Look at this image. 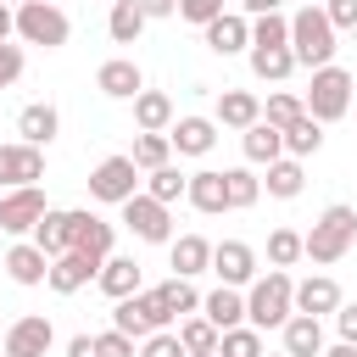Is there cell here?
<instances>
[{"label": "cell", "instance_id": "cell-1", "mask_svg": "<svg viewBox=\"0 0 357 357\" xmlns=\"http://www.w3.org/2000/svg\"><path fill=\"white\" fill-rule=\"evenodd\" d=\"M290 312H296V279H290L284 268L257 273L251 290H245V324H257V329H284Z\"/></svg>", "mask_w": 357, "mask_h": 357}, {"label": "cell", "instance_id": "cell-2", "mask_svg": "<svg viewBox=\"0 0 357 357\" xmlns=\"http://www.w3.org/2000/svg\"><path fill=\"white\" fill-rule=\"evenodd\" d=\"M290 50H296V61L301 67H329L335 61V22H329V11L324 6H301L296 17H290Z\"/></svg>", "mask_w": 357, "mask_h": 357}, {"label": "cell", "instance_id": "cell-3", "mask_svg": "<svg viewBox=\"0 0 357 357\" xmlns=\"http://www.w3.org/2000/svg\"><path fill=\"white\" fill-rule=\"evenodd\" d=\"M351 240H357V212L335 201V206H324L318 223L307 229V257H312L318 268H329V262H340V257L351 251Z\"/></svg>", "mask_w": 357, "mask_h": 357}, {"label": "cell", "instance_id": "cell-4", "mask_svg": "<svg viewBox=\"0 0 357 357\" xmlns=\"http://www.w3.org/2000/svg\"><path fill=\"white\" fill-rule=\"evenodd\" d=\"M67 33H73V22H67V11H61L56 0H28V6H17V39H22V45L61 50Z\"/></svg>", "mask_w": 357, "mask_h": 357}, {"label": "cell", "instance_id": "cell-5", "mask_svg": "<svg viewBox=\"0 0 357 357\" xmlns=\"http://www.w3.org/2000/svg\"><path fill=\"white\" fill-rule=\"evenodd\" d=\"M307 100V112L318 117V123H335V117H346V106H351V73L346 67H312V89L301 95Z\"/></svg>", "mask_w": 357, "mask_h": 357}, {"label": "cell", "instance_id": "cell-6", "mask_svg": "<svg viewBox=\"0 0 357 357\" xmlns=\"http://www.w3.org/2000/svg\"><path fill=\"white\" fill-rule=\"evenodd\" d=\"M112 324H117L123 335H134V340H145V335H156V329H167L173 318H167V307L156 301V290H134V296H123V301H112Z\"/></svg>", "mask_w": 357, "mask_h": 357}, {"label": "cell", "instance_id": "cell-7", "mask_svg": "<svg viewBox=\"0 0 357 357\" xmlns=\"http://www.w3.org/2000/svg\"><path fill=\"white\" fill-rule=\"evenodd\" d=\"M89 195H95V201H112V206H123L128 195H139V167H134V156H106V162H95Z\"/></svg>", "mask_w": 357, "mask_h": 357}, {"label": "cell", "instance_id": "cell-8", "mask_svg": "<svg viewBox=\"0 0 357 357\" xmlns=\"http://www.w3.org/2000/svg\"><path fill=\"white\" fill-rule=\"evenodd\" d=\"M123 223H128L134 240H145V245H167V240H173L167 201H156V195H128V201H123Z\"/></svg>", "mask_w": 357, "mask_h": 357}, {"label": "cell", "instance_id": "cell-9", "mask_svg": "<svg viewBox=\"0 0 357 357\" xmlns=\"http://www.w3.org/2000/svg\"><path fill=\"white\" fill-rule=\"evenodd\" d=\"M45 190L39 184H17V190H0V229L6 234H33V223L45 218Z\"/></svg>", "mask_w": 357, "mask_h": 357}, {"label": "cell", "instance_id": "cell-10", "mask_svg": "<svg viewBox=\"0 0 357 357\" xmlns=\"http://www.w3.org/2000/svg\"><path fill=\"white\" fill-rule=\"evenodd\" d=\"M39 178H45V151H39V145H28V139L0 145V190L39 184Z\"/></svg>", "mask_w": 357, "mask_h": 357}, {"label": "cell", "instance_id": "cell-11", "mask_svg": "<svg viewBox=\"0 0 357 357\" xmlns=\"http://www.w3.org/2000/svg\"><path fill=\"white\" fill-rule=\"evenodd\" d=\"M50 340H56V329H50V318H39V312H22L17 324H6V357H45L50 351Z\"/></svg>", "mask_w": 357, "mask_h": 357}, {"label": "cell", "instance_id": "cell-12", "mask_svg": "<svg viewBox=\"0 0 357 357\" xmlns=\"http://www.w3.org/2000/svg\"><path fill=\"white\" fill-rule=\"evenodd\" d=\"M201 33H206V50H212V56H240V50H251V17H245V11H223V17H212Z\"/></svg>", "mask_w": 357, "mask_h": 357}, {"label": "cell", "instance_id": "cell-13", "mask_svg": "<svg viewBox=\"0 0 357 357\" xmlns=\"http://www.w3.org/2000/svg\"><path fill=\"white\" fill-rule=\"evenodd\" d=\"M95 89H100L106 100H134V95L145 89V73H139V61H128V56H112V61H100V73H95Z\"/></svg>", "mask_w": 357, "mask_h": 357}, {"label": "cell", "instance_id": "cell-14", "mask_svg": "<svg viewBox=\"0 0 357 357\" xmlns=\"http://www.w3.org/2000/svg\"><path fill=\"white\" fill-rule=\"evenodd\" d=\"M112 240H117V229L106 223V218H95V212H73V251H84L89 262H106L112 257Z\"/></svg>", "mask_w": 357, "mask_h": 357}, {"label": "cell", "instance_id": "cell-15", "mask_svg": "<svg viewBox=\"0 0 357 357\" xmlns=\"http://www.w3.org/2000/svg\"><path fill=\"white\" fill-rule=\"evenodd\" d=\"M212 273L240 290V284L257 279V251H251L245 240H223V245H212Z\"/></svg>", "mask_w": 357, "mask_h": 357}, {"label": "cell", "instance_id": "cell-16", "mask_svg": "<svg viewBox=\"0 0 357 357\" xmlns=\"http://www.w3.org/2000/svg\"><path fill=\"white\" fill-rule=\"evenodd\" d=\"M167 139H173L178 156H206L218 145V117H173Z\"/></svg>", "mask_w": 357, "mask_h": 357}, {"label": "cell", "instance_id": "cell-17", "mask_svg": "<svg viewBox=\"0 0 357 357\" xmlns=\"http://www.w3.org/2000/svg\"><path fill=\"white\" fill-rule=\"evenodd\" d=\"M95 273H100V262H89L84 251H61V257H50V279H45V284H50L56 296H73V290H84Z\"/></svg>", "mask_w": 357, "mask_h": 357}, {"label": "cell", "instance_id": "cell-18", "mask_svg": "<svg viewBox=\"0 0 357 357\" xmlns=\"http://www.w3.org/2000/svg\"><path fill=\"white\" fill-rule=\"evenodd\" d=\"M184 201H190L195 212H206V218L229 212V184H223V173H218V167H201V173H190V190H184Z\"/></svg>", "mask_w": 357, "mask_h": 357}, {"label": "cell", "instance_id": "cell-19", "mask_svg": "<svg viewBox=\"0 0 357 357\" xmlns=\"http://www.w3.org/2000/svg\"><path fill=\"white\" fill-rule=\"evenodd\" d=\"M167 262H173L178 279H195V273L212 268V240H201V234H178V240H167Z\"/></svg>", "mask_w": 357, "mask_h": 357}, {"label": "cell", "instance_id": "cell-20", "mask_svg": "<svg viewBox=\"0 0 357 357\" xmlns=\"http://www.w3.org/2000/svg\"><path fill=\"white\" fill-rule=\"evenodd\" d=\"M340 284L329 279V273H312V279H301L296 284V312H312V318H324V312H340Z\"/></svg>", "mask_w": 357, "mask_h": 357}, {"label": "cell", "instance_id": "cell-21", "mask_svg": "<svg viewBox=\"0 0 357 357\" xmlns=\"http://www.w3.org/2000/svg\"><path fill=\"white\" fill-rule=\"evenodd\" d=\"M279 335H284V351L290 357H324V324L312 312H290Z\"/></svg>", "mask_w": 357, "mask_h": 357}, {"label": "cell", "instance_id": "cell-22", "mask_svg": "<svg viewBox=\"0 0 357 357\" xmlns=\"http://www.w3.org/2000/svg\"><path fill=\"white\" fill-rule=\"evenodd\" d=\"M6 273H11L17 284H45V279H50V257H45L33 240H17V245L6 251Z\"/></svg>", "mask_w": 357, "mask_h": 357}, {"label": "cell", "instance_id": "cell-23", "mask_svg": "<svg viewBox=\"0 0 357 357\" xmlns=\"http://www.w3.org/2000/svg\"><path fill=\"white\" fill-rule=\"evenodd\" d=\"M296 67H301V61H296L290 45H251V73H257L262 84H284Z\"/></svg>", "mask_w": 357, "mask_h": 357}, {"label": "cell", "instance_id": "cell-24", "mask_svg": "<svg viewBox=\"0 0 357 357\" xmlns=\"http://www.w3.org/2000/svg\"><path fill=\"white\" fill-rule=\"evenodd\" d=\"M56 128H61V112H56L50 100H33V106H22V112H17V134H22L28 145H50V139H56Z\"/></svg>", "mask_w": 357, "mask_h": 357}, {"label": "cell", "instance_id": "cell-25", "mask_svg": "<svg viewBox=\"0 0 357 357\" xmlns=\"http://www.w3.org/2000/svg\"><path fill=\"white\" fill-rule=\"evenodd\" d=\"M245 162H257V167H268V162H279L284 156V128H273L268 117H257L251 128H245Z\"/></svg>", "mask_w": 357, "mask_h": 357}, {"label": "cell", "instance_id": "cell-26", "mask_svg": "<svg viewBox=\"0 0 357 357\" xmlns=\"http://www.w3.org/2000/svg\"><path fill=\"white\" fill-rule=\"evenodd\" d=\"M257 117H262V100H257L251 89H223V95H218V123H223V128H240V134H245Z\"/></svg>", "mask_w": 357, "mask_h": 357}, {"label": "cell", "instance_id": "cell-27", "mask_svg": "<svg viewBox=\"0 0 357 357\" xmlns=\"http://www.w3.org/2000/svg\"><path fill=\"white\" fill-rule=\"evenodd\" d=\"M33 245L45 251V257H61V251H73V212H45L39 223H33Z\"/></svg>", "mask_w": 357, "mask_h": 357}, {"label": "cell", "instance_id": "cell-28", "mask_svg": "<svg viewBox=\"0 0 357 357\" xmlns=\"http://www.w3.org/2000/svg\"><path fill=\"white\" fill-rule=\"evenodd\" d=\"M95 284H100L112 301H123V296L139 290V262H134V257H106L100 273H95Z\"/></svg>", "mask_w": 357, "mask_h": 357}, {"label": "cell", "instance_id": "cell-29", "mask_svg": "<svg viewBox=\"0 0 357 357\" xmlns=\"http://www.w3.org/2000/svg\"><path fill=\"white\" fill-rule=\"evenodd\" d=\"M134 123H139L145 134H167V128H173V100H167L162 89H139V95H134Z\"/></svg>", "mask_w": 357, "mask_h": 357}, {"label": "cell", "instance_id": "cell-30", "mask_svg": "<svg viewBox=\"0 0 357 357\" xmlns=\"http://www.w3.org/2000/svg\"><path fill=\"white\" fill-rule=\"evenodd\" d=\"M268 195L273 201H296L301 190H307V173H301V156H279V162H268Z\"/></svg>", "mask_w": 357, "mask_h": 357}, {"label": "cell", "instance_id": "cell-31", "mask_svg": "<svg viewBox=\"0 0 357 357\" xmlns=\"http://www.w3.org/2000/svg\"><path fill=\"white\" fill-rule=\"evenodd\" d=\"M201 312H206L218 329H234V324H245V296H240L234 284H218L212 296H201Z\"/></svg>", "mask_w": 357, "mask_h": 357}, {"label": "cell", "instance_id": "cell-32", "mask_svg": "<svg viewBox=\"0 0 357 357\" xmlns=\"http://www.w3.org/2000/svg\"><path fill=\"white\" fill-rule=\"evenodd\" d=\"M318 145H324V123H318L312 112H301V117L284 128V156H318Z\"/></svg>", "mask_w": 357, "mask_h": 357}, {"label": "cell", "instance_id": "cell-33", "mask_svg": "<svg viewBox=\"0 0 357 357\" xmlns=\"http://www.w3.org/2000/svg\"><path fill=\"white\" fill-rule=\"evenodd\" d=\"M145 11H139V0H112V17H106V28H112V39L117 45H134L139 33H145Z\"/></svg>", "mask_w": 357, "mask_h": 357}, {"label": "cell", "instance_id": "cell-34", "mask_svg": "<svg viewBox=\"0 0 357 357\" xmlns=\"http://www.w3.org/2000/svg\"><path fill=\"white\" fill-rule=\"evenodd\" d=\"M128 156H134V167H139V173H156V167H167V162H173V139H167V134H145V128H139V139H134V151H128Z\"/></svg>", "mask_w": 357, "mask_h": 357}, {"label": "cell", "instance_id": "cell-35", "mask_svg": "<svg viewBox=\"0 0 357 357\" xmlns=\"http://www.w3.org/2000/svg\"><path fill=\"white\" fill-rule=\"evenodd\" d=\"M223 184H229V212H245L262 201V178L251 167H223Z\"/></svg>", "mask_w": 357, "mask_h": 357}, {"label": "cell", "instance_id": "cell-36", "mask_svg": "<svg viewBox=\"0 0 357 357\" xmlns=\"http://www.w3.org/2000/svg\"><path fill=\"white\" fill-rule=\"evenodd\" d=\"M156 301L167 307V318H190V312H201V296H195V284L190 279H167V284H156Z\"/></svg>", "mask_w": 357, "mask_h": 357}, {"label": "cell", "instance_id": "cell-37", "mask_svg": "<svg viewBox=\"0 0 357 357\" xmlns=\"http://www.w3.org/2000/svg\"><path fill=\"white\" fill-rule=\"evenodd\" d=\"M178 340H184V351H218L223 329H218L206 312H190V318H178Z\"/></svg>", "mask_w": 357, "mask_h": 357}, {"label": "cell", "instance_id": "cell-38", "mask_svg": "<svg viewBox=\"0 0 357 357\" xmlns=\"http://www.w3.org/2000/svg\"><path fill=\"white\" fill-rule=\"evenodd\" d=\"M218 357H268V346H262V329H257V324H234V329H223V340H218Z\"/></svg>", "mask_w": 357, "mask_h": 357}, {"label": "cell", "instance_id": "cell-39", "mask_svg": "<svg viewBox=\"0 0 357 357\" xmlns=\"http://www.w3.org/2000/svg\"><path fill=\"white\" fill-rule=\"evenodd\" d=\"M307 257V234H296V229H273L268 234V262L273 268H296Z\"/></svg>", "mask_w": 357, "mask_h": 357}, {"label": "cell", "instance_id": "cell-40", "mask_svg": "<svg viewBox=\"0 0 357 357\" xmlns=\"http://www.w3.org/2000/svg\"><path fill=\"white\" fill-rule=\"evenodd\" d=\"M184 190H190V173H178L173 162H167V167H156V173L145 178V195H156V201H167V206H173V201H184Z\"/></svg>", "mask_w": 357, "mask_h": 357}, {"label": "cell", "instance_id": "cell-41", "mask_svg": "<svg viewBox=\"0 0 357 357\" xmlns=\"http://www.w3.org/2000/svg\"><path fill=\"white\" fill-rule=\"evenodd\" d=\"M251 45H290V17L284 11L251 17Z\"/></svg>", "mask_w": 357, "mask_h": 357}, {"label": "cell", "instance_id": "cell-42", "mask_svg": "<svg viewBox=\"0 0 357 357\" xmlns=\"http://www.w3.org/2000/svg\"><path fill=\"white\" fill-rule=\"evenodd\" d=\"M307 112V100L301 95H290V89H279V95H268V106H262V117L273 123V128H290L296 117Z\"/></svg>", "mask_w": 357, "mask_h": 357}, {"label": "cell", "instance_id": "cell-43", "mask_svg": "<svg viewBox=\"0 0 357 357\" xmlns=\"http://www.w3.org/2000/svg\"><path fill=\"white\" fill-rule=\"evenodd\" d=\"M139 357H190V351H184V340L173 329H156V335L139 340Z\"/></svg>", "mask_w": 357, "mask_h": 357}, {"label": "cell", "instance_id": "cell-44", "mask_svg": "<svg viewBox=\"0 0 357 357\" xmlns=\"http://www.w3.org/2000/svg\"><path fill=\"white\" fill-rule=\"evenodd\" d=\"M22 67H28V56H22V45H0V89H11L17 78H22Z\"/></svg>", "mask_w": 357, "mask_h": 357}, {"label": "cell", "instance_id": "cell-45", "mask_svg": "<svg viewBox=\"0 0 357 357\" xmlns=\"http://www.w3.org/2000/svg\"><path fill=\"white\" fill-rule=\"evenodd\" d=\"M95 340H100V357H139V351H134V335H123L117 324H112V329H100Z\"/></svg>", "mask_w": 357, "mask_h": 357}, {"label": "cell", "instance_id": "cell-46", "mask_svg": "<svg viewBox=\"0 0 357 357\" xmlns=\"http://www.w3.org/2000/svg\"><path fill=\"white\" fill-rule=\"evenodd\" d=\"M178 17L195 22V28H206L212 17H223V0H178Z\"/></svg>", "mask_w": 357, "mask_h": 357}, {"label": "cell", "instance_id": "cell-47", "mask_svg": "<svg viewBox=\"0 0 357 357\" xmlns=\"http://www.w3.org/2000/svg\"><path fill=\"white\" fill-rule=\"evenodd\" d=\"M324 11H329V22H335V33H340V28H346V33L357 28V0H324Z\"/></svg>", "mask_w": 357, "mask_h": 357}, {"label": "cell", "instance_id": "cell-48", "mask_svg": "<svg viewBox=\"0 0 357 357\" xmlns=\"http://www.w3.org/2000/svg\"><path fill=\"white\" fill-rule=\"evenodd\" d=\"M335 329H340V340H351V346H357V301H340V312H335Z\"/></svg>", "mask_w": 357, "mask_h": 357}, {"label": "cell", "instance_id": "cell-49", "mask_svg": "<svg viewBox=\"0 0 357 357\" xmlns=\"http://www.w3.org/2000/svg\"><path fill=\"white\" fill-rule=\"evenodd\" d=\"M67 357H100V340L95 335H73L67 340Z\"/></svg>", "mask_w": 357, "mask_h": 357}, {"label": "cell", "instance_id": "cell-50", "mask_svg": "<svg viewBox=\"0 0 357 357\" xmlns=\"http://www.w3.org/2000/svg\"><path fill=\"white\" fill-rule=\"evenodd\" d=\"M139 11H145V17H173L178 0H139Z\"/></svg>", "mask_w": 357, "mask_h": 357}, {"label": "cell", "instance_id": "cell-51", "mask_svg": "<svg viewBox=\"0 0 357 357\" xmlns=\"http://www.w3.org/2000/svg\"><path fill=\"white\" fill-rule=\"evenodd\" d=\"M240 6H245V17H268V11H279L284 0H240Z\"/></svg>", "mask_w": 357, "mask_h": 357}, {"label": "cell", "instance_id": "cell-52", "mask_svg": "<svg viewBox=\"0 0 357 357\" xmlns=\"http://www.w3.org/2000/svg\"><path fill=\"white\" fill-rule=\"evenodd\" d=\"M11 33H17V11H11V6H0V45H6Z\"/></svg>", "mask_w": 357, "mask_h": 357}, {"label": "cell", "instance_id": "cell-53", "mask_svg": "<svg viewBox=\"0 0 357 357\" xmlns=\"http://www.w3.org/2000/svg\"><path fill=\"white\" fill-rule=\"evenodd\" d=\"M324 357H357V346H351V340H335V346H329Z\"/></svg>", "mask_w": 357, "mask_h": 357}, {"label": "cell", "instance_id": "cell-54", "mask_svg": "<svg viewBox=\"0 0 357 357\" xmlns=\"http://www.w3.org/2000/svg\"><path fill=\"white\" fill-rule=\"evenodd\" d=\"M190 357H218V351H190Z\"/></svg>", "mask_w": 357, "mask_h": 357}, {"label": "cell", "instance_id": "cell-55", "mask_svg": "<svg viewBox=\"0 0 357 357\" xmlns=\"http://www.w3.org/2000/svg\"><path fill=\"white\" fill-rule=\"evenodd\" d=\"M0 6H28V0H0Z\"/></svg>", "mask_w": 357, "mask_h": 357}, {"label": "cell", "instance_id": "cell-56", "mask_svg": "<svg viewBox=\"0 0 357 357\" xmlns=\"http://www.w3.org/2000/svg\"><path fill=\"white\" fill-rule=\"evenodd\" d=\"M268 357H290V351H268Z\"/></svg>", "mask_w": 357, "mask_h": 357}, {"label": "cell", "instance_id": "cell-57", "mask_svg": "<svg viewBox=\"0 0 357 357\" xmlns=\"http://www.w3.org/2000/svg\"><path fill=\"white\" fill-rule=\"evenodd\" d=\"M0 346H6V329H0Z\"/></svg>", "mask_w": 357, "mask_h": 357}, {"label": "cell", "instance_id": "cell-58", "mask_svg": "<svg viewBox=\"0 0 357 357\" xmlns=\"http://www.w3.org/2000/svg\"><path fill=\"white\" fill-rule=\"evenodd\" d=\"M351 45H357V28H351Z\"/></svg>", "mask_w": 357, "mask_h": 357}, {"label": "cell", "instance_id": "cell-59", "mask_svg": "<svg viewBox=\"0 0 357 357\" xmlns=\"http://www.w3.org/2000/svg\"><path fill=\"white\" fill-rule=\"evenodd\" d=\"M351 95H357V78H351Z\"/></svg>", "mask_w": 357, "mask_h": 357}, {"label": "cell", "instance_id": "cell-60", "mask_svg": "<svg viewBox=\"0 0 357 357\" xmlns=\"http://www.w3.org/2000/svg\"><path fill=\"white\" fill-rule=\"evenodd\" d=\"M307 6H318V0H307Z\"/></svg>", "mask_w": 357, "mask_h": 357}]
</instances>
